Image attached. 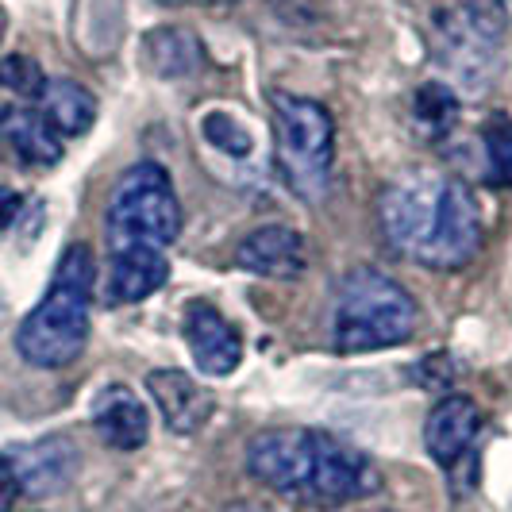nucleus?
I'll use <instances>...</instances> for the list:
<instances>
[{
  "label": "nucleus",
  "instance_id": "10",
  "mask_svg": "<svg viewBox=\"0 0 512 512\" xmlns=\"http://www.w3.org/2000/svg\"><path fill=\"white\" fill-rule=\"evenodd\" d=\"M235 266L255 274V278H278V282H293L301 278L308 266L305 235L285 224H266L255 228L239 247H235Z\"/></svg>",
  "mask_w": 512,
  "mask_h": 512
},
{
  "label": "nucleus",
  "instance_id": "8",
  "mask_svg": "<svg viewBox=\"0 0 512 512\" xmlns=\"http://www.w3.org/2000/svg\"><path fill=\"white\" fill-rule=\"evenodd\" d=\"M181 335L189 343L193 362L212 378H228L243 362V335L212 301H189L185 305Z\"/></svg>",
  "mask_w": 512,
  "mask_h": 512
},
{
  "label": "nucleus",
  "instance_id": "3",
  "mask_svg": "<svg viewBox=\"0 0 512 512\" xmlns=\"http://www.w3.org/2000/svg\"><path fill=\"white\" fill-rule=\"evenodd\" d=\"M420 308L412 301V293L401 282H393L389 274L374 266L351 270L332 312V343L339 355H370L397 347L416 332Z\"/></svg>",
  "mask_w": 512,
  "mask_h": 512
},
{
  "label": "nucleus",
  "instance_id": "2",
  "mask_svg": "<svg viewBox=\"0 0 512 512\" xmlns=\"http://www.w3.org/2000/svg\"><path fill=\"white\" fill-rule=\"evenodd\" d=\"M97 285V262L85 243H70L54 266L51 289L31 308L16 332V351L39 370H62L89 343V301Z\"/></svg>",
  "mask_w": 512,
  "mask_h": 512
},
{
  "label": "nucleus",
  "instance_id": "18",
  "mask_svg": "<svg viewBox=\"0 0 512 512\" xmlns=\"http://www.w3.org/2000/svg\"><path fill=\"white\" fill-rule=\"evenodd\" d=\"M412 116H416L424 135L439 139V135H447L459 124V97L439 81H424L416 89V97H412Z\"/></svg>",
  "mask_w": 512,
  "mask_h": 512
},
{
  "label": "nucleus",
  "instance_id": "19",
  "mask_svg": "<svg viewBox=\"0 0 512 512\" xmlns=\"http://www.w3.org/2000/svg\"><path fill=\"white\" fill-rule=\"evenodd\" d=\"M201 135L212 151L228 154V158H251L255 151V135L243 120H235L228 112H205L201 116Z\"/></svg>",
  "mask_w": 512,
  "mask_h": 512
},
{
  "label": "nucleus",
  "instance_id": "23",
  "mask_svg": "<svg viewBox=\"0 0 512 512\" xmlns=\"http://www.w3.org/2000/svg\"><path fill=\"white\" fill-rule=\"evenodd\" d=\"M416 382L424 385V389H451V382H455L451 355H428V359L420 362V370H416Z\"/></svg>",
  "mask_w": 512,
  "mask_h": 512
},
{
  "label": "nucleus",
  "instance_id": "4",
  "mask_svg": "<svg viewBox=\"0 0 512 512\" xmlns=\"http://www.w3.org/2000/svg\"><path fill=\"white\" fill-rule=\"evenodd\" d=\"M270 120H274V147H278V170L285 185L305 201H320L335 158L332 112L320 101L274 89Z\"/></svg>",
  "mask_w": 512,
  "mask_h": 512
},
{
  "label": "nucleus",
  "instance_id": "7",
  "mask_svg": "<svg viewBox=\"0 0 512 512\" xmlns=\"http://www.w3.org/2000/svg\"><path fill=\"white\" fill-rule=\"evenodd\" d=\"M312 447H316V428H266L247 447V470L266 489L305 501Z\"/></svg>",
  "mask_w": 512,
  "mask_h": 512
},
{
  "label": "nucleus",
  "instance_id": "13",
  "mask_svg": "<svg viewBox=\"0 0 512 512\" xmlns=\"http://www.w3.org/2000/svg\"><path fill=\"white\" fill-rule=\"evenodd\" d=\"M147 393L154 397L166 428L178 432V436H193L212 416V393L205 385L193 382L185 370H174V366L170 370H151L147 374Z\"/></svg>",
  "mask_w": 512,
  "mask_h": 512
},
{
  "label": "nucleus",
  "instance_id": "24",
  "mask_svg": "<svg viewBox=\"0 0 512 512\" xmlns=\"http://www.w3.org/2000/svg\"><path fill=\"white\" fill-rule=\"evenodd\" d=\"M24 212V197L16 189H0V231H8Z\"/></svg>",
  "mask_w": 512,
  "mask_h": 512
},
{
  "label": "nucleus",
  "instance_id": "1",
  "mask_svg": "<svg viewBox=\"0 0 512 512\" xmlns=\"http://www.w3.org/2000/svg\"><path fill=\"white\" fill-rule=\"evenodd\" d=\"M385 243L428 270H462L482 251V205L470 185L443 174H405L378 197Z\"/></svg>",
  "mask_w": 512,
  "mask_h": 512
},
{
  "label": "nucleus",
  "instance_id": "15",
  "mask_svg": "<svg viewBox=\"0 0 512 512\" xmlns=\"http://www.w3.org/2000/svg\"><path fill=\"white\" fill-rule=\"evenodd\" d=\"M0 143L24 166H54L62 158V135L51 128V120L27 104L0 108Z\"/></svg>",
  "mask_w": 512,
  "mask_h": 512
},
{
  "label": "nucleus",
  "instance_id": "20",
  "mask_svg": "<svg viewBox=\"0 0 512 512\" xmlns=\"http://www.w3.org/2000/svg\"><path fill=\"white\" fill-rule=\"evenodd\" d=\"M455 16L489 47H497L505 27H509V16H505L501 0H455Z\"/></svg>",
  "mask_w": 512,
  "mask_h": 512
},
{
  "label": "nucleus",
  "instance_id": "22",
  "mask_svg": "<svg viewBox=\"0 0 512 512\" xmlns=\"http://www.w3.org/2000/svg\"><path fill=\"white\" fill-rule=\"evenodd\" d=\"M0 85L12 89V93H20V97H39L43 85H47V77H43L35 58L8 54V58H0Z\"/></svg>",
  "mask_w": 512,
  "mask_h": 512
},
{
  "label": "nucleus",
  "instance_id": "27",
  "mask_svg": "<svg viewBox=\"0 0 512 512\" xmlns=\"http://www.w3.org/2000/svg\"><path fill=\"white\" fill-rule=\"evenodd\" d=\"M166 4H224V0H166Z\"/></svg>",
  "mask_w": 512,
  "mask_h": 512
},
{
  "label": "nucleus",
  "instance_id": "5",
  "mask_svg": "<svg viewBox=\"0 0 512 512\" xmlns=\"http://www.w3.org/2000/svg\"><path fill=\"white\" fill-rule=\"evenodd\" d=\"M181 231V205L170 174L158 162H135L108 201V247L166 251Z\"/></svg>",
  "mask_w": 512,
  "mask_h": 512
},
{
  "label": "nucleus",
  "instance_id": "14",
  "mask_svg": "<svg viewBox=\"0 0 512 512\" xmlns=\"http://www.w3.org/2000/svg\"><path fill=\"white\" fill-rule=\"evenodd\" d=\"M478 428H482V409L462 393H447L424 420V447L439 466H455L478 439Z\"/></svg>",
  "mask_w": 512,
  "mask_h": 512
},
{
  "label": "nucleus",
  "instance_id": "25",
  "mask_svg": "<svg viewBox=\"0 0 512 512\" xmlns=\"http://www.w3.org/2000/svg\"><path fill=\"white\" fill-rule=\"evenodd\" d=\"M20 497V482H16V474H12V466L8 459L0 455V512L12 509V501Z\"/></svg>",
  "mask_w": 512,
  "mask_h": 512
},
{
  "label": "nucleus",
  "instance_id": "21",
  "mask_svg": "<svg viewBox=\"0 0 512 512\" xmlns=\"http://www.w3.org/2000/svg\"><path fill=\"white\" fill-rule=\"evenodd\" d=\"M486 162H489V181L493 185H509L512 181V120L509 116H489L486 131Z\"/></svg>",
  "mask_w": 512,
  "mask_h": 512
},
{
  "label": "nucleus",
  "instance_id": "26",
  "mask_svg": "<svg viewBox=\"0 0 512 512\" xmlns=\"http://www.w3.org/2000/svg\"><path fill=\"white\" fill-rule=\"evenodd\" d=\"M4 31H8V12H4V4H0V43H4Z\"/></svg>",
  "mask_w": 512,
  "mask_h": 512
},
{
  "label": "nucleus",
  "instance_id": "28",
  "mask_svg": "<svg viewBox=\"0 0 512 512\" xmlns=\"http://www.w3.org/2000/svg\"><path fill=\"white\" fill-rule=\"evenodd\" d=\"M228 512H258V509H251V505H235V509H228Z\"/></svg>",
  "mask_w": 512,
  "mask_h": 512
},
{
  "label": "nucleus",
  "instance_id": "16",
  "mask_svg": "<svg viewBox=\"0 0 512 512\" xmlns=\"http://www.w3.org/2000/svg\"><path fill=\"white\" fill-rule=\"evenodd\" d=\"M39 112L51 120V128L58 135H85V131L93 128V120H97V97L85 89V85H77L70 77H54L43 85V93H39Z\"/></svg>",
  "mask_w": 512,
  "mask_h": 512
},
{
  "label": "nucleus",
  "instance_id": "17",
  "mask_svg": "<svg viewBox=\"0 0 512 512\" xmlns=\"http://www.w3.org/2000/svg\"><path fill=\"white\" fill-rule=\"evenodd\" d=\"M139 54H143V66L158 77L193 74V70L201 66V58H205V51H201V43H197V35H193V31H185V27H170V24L151 31V35L143 39Z\"/></svg>",
  "mask_w": 512,
  "mask_h": 512
},
{
  "label": "nucleus",
  "instance_id": "6",
  "mask_svg": "<svg viewBox=\"0 0 512 512\" xmlns=\"http://www.w3.org/2000/svg\"><path fill=\"white\" fill-rule=\"evenodd\" d=\"M378 486H382V474L359 447H351L339 436H328V432L316 428L305 505H312V509H343L351 501L378 493Z\"/></svg>",
  "mask_w": 512,
  "mask_h": 512
},
{
  "label": "nucleus",
  "instance_id": "11",
  "mask_svg": "<svg viewBox=\"0 0 512 512\" xmlns=\"http://www.w3.org/2000/svg\"><path fill=\"white\" fill-rule=\"evenodd\" d=\"M170 278L166 251L158 247H108V274H104V301L108 305H135L158 293Z\"/></svg>",
  "mask_w": 512,
  "mask_h": 512
},
{
  "label": "nucleus",
  "instance_id": "12",
  "mask_svg": "<svg viewBox=\"0 0 512 512\" xmlns=\"http://www.w3.org/2000/svg\"><path fill=\"white\" fill-rule=\"evenodd\" d=\"M93 428L116 451H139L151 436V416L131 385H104L93 397Z\"/></svg>",
  "mask_w": 512,
  "mask_h": 512
},
{
  "label": "nucleus",
  "instance_id": "9",
  "mask_svg": "<svg viewBox=\"0 0 512 512\" xmlns=\"http://www.w3.org/2000/svg\"><path fill=\"white\" fill-rule=\"evenodd\" d=\"M16 482H20V493L27 497H51V493H62V489L74 482L77 466V447L66 436H47L35 439V443H24L16 451L4 455Z\"/></svg>",
  "mask_w": 512,
  "mask_h": 512
}]
</instances>
